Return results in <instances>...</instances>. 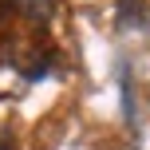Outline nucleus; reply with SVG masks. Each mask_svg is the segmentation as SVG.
<instances>
[{"mask_svg": "<svg viewBox=\"0 0 150 150\" xmlns=\"http://www.w3.org/2000/svg\"><path fill=\"white\" fill-rule=\"evenodd\" d=\"M12 8L32 24H47L52 20V0H12Z\"/></svg>", "mask_w": 150, "mask_h": 150, "instance_id": "f257e3e1", "label": "nucleus"}]
</instances>
